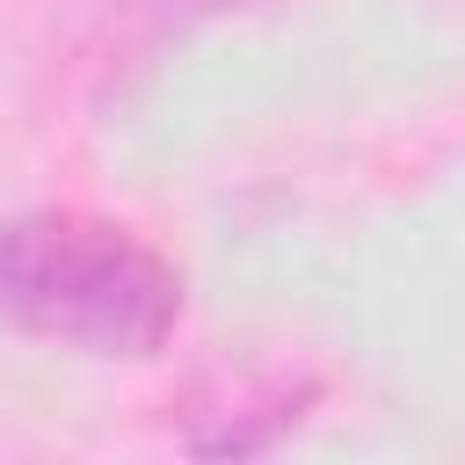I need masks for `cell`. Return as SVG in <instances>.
Listing matches in <instances>:
<instances>
[{"label": "cell", "mask_w": 465, "mask_h": 465, "mask_svg": "<svg viewBox=\"0 0 465 465\" xmlns=\"http://www.w3.org/2000/svg\"><path fill=\"white\" fill-rule=\"evenodd\" d=\"M182 269L131 225L87 211L0 218V327L87 356L145 363L182 327Z\"/></svg>", "instance_id": "1"}]
</instances>
